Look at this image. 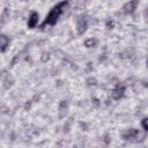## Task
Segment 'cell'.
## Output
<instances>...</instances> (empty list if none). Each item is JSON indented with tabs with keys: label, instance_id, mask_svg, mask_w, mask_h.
Returning a JSON list of instances; mask_svg holds the SVG:
<instances>
[{
	"label": "cell",
	"instance_id": "cell-3",
	"mask_svg": "<svg viewBox=\"0 0 148 148\" xmlns=\"http://www.w3.org/2000/svg\"><path fill=\"white\" fill-rule=\"evenodd\" d=\"M124 94H125V87L118 84V86L111 91V97H112L113 99H120V98H123Z\"/></svg>",
	"mask_w": 148,
	"mask_h": 148
},
{
	"label": "cell",
	"instance_id": "cell-4",
	"mask_svg": "<svg viewBox=\"0 0 148 148\" xmlns=\"http://www.w3.org/2000/svg\"><path fill=\"white\" fill-rule=\"evenodd\" d=\"M138 3H139V2H138L136 0H134V1H128V2H126V3L123 6V9H124V12H125L126 14H132V13L135 10Z\"/></svg>",
	"mask_w": 148,
	"mask_h": 148
},
{
	"label": "cell",
	"instance_id": "cell-7",
	"mask_svg": "<svg viewBox=\"0 0 148 148\" xmlns=\"http://www.w3.org/2000/svg\"><path fill=\"white\" fill-rule=\"evenodd\" d=\"M0 46H1V52H5L9 46V38L6 35L0 36Z\"/></svg>",
	"mask_w": 148,
	"mask_h": 148
},
{
	"label": "cell",
	"instance_id": "cell-2",
	"mask_svg": "<svg viewBox=\"0 0 148 148\" xmlns=\"http://www.w3.org/2000/svg\"><path fill=\"white\" fill-rule=\"evenodd\" d=\"M145 133L140 132L136 128H130L127 131H125L123 133V139L126 141H131V142H139L142 141L145 139Z\"/></svg>",
	"mask_w": 148,
	"mask_h": 148
},
{
	"label": "cell",
	"instance_id": "cell-1",
	"mask_svg": "<svg viewBox=\"0 0 148 148\" xmlns=\"http://www.w3.org/2000/svg\"><path fill=\"white\" fill-rule=\"evenodd\" d=\"M67 6H68V1H61V2H58L56 6H53L51 8V10L49 12L47 16L45 17V20L43 21V23L40 24V28L45 29L46 25H54L59 18V16L62 14L64 9Z\"/></svg>",
	"mask_w": 148,
	"mask_h": 148
},
{
	"label": "cell",
	"instance_id": "cell-6",
	"mask_svg": "<svg viewBox=\"0 0 148 148\" xmlns=\"http://www.w3.org/2000/svg\"><path fill=\"white\" fill-rule=\"evenodd\" d=\"M87 29V21L84 18H79L77 22H76V31L79 35H83V32L86 31Z\"/></svg>",
	"mask_w": 148,
	"mask_h": 148
},
{
	"label": "cell",
	"instance_id": "cell-9",
	"mask_svg": "<svg viewBox=\"0 0 148 148\" xmlns=\"http://www.w3.org/2000/svg\"><path fill=\"white\" fill-rule=\"evenodd\" d=\"M141 126L145 131H148V118H143L141 120Z\"/></svg>",
	"mask_w": 148,
	"mask_h": 148
},
{
	"label": "cell",
	"instance_id": "cell-12",
	"mask_svg": "<svg viewBox=\"0 0 148 148\" xmlns=\"http://www.w3.org/2000/svg\"><path fill=\"white\" fill-rule=\"evenodd\" d=\"M146 64H147V67H148V58H147V60H146Z\"/></svg>",
	"mask_w": 148,
	"mask_h": 148
},
{
	"label": "cell",
	"instance_id": "cell-8",
	"mask_svg": "<svg viewBox=\"0 0 148 148\" xmlns=\"http://www.w3.org/2000/svg\"><path fill=\"white\" fill-rule=\"evenodd\" d=\"M96 44H97V40L94 39V38H89V39H87L84 42V46L86 47H95Z\"/></svg>",
	"mask_w": 148,
	"mask_h": 148
},
{
	"label": "cell",
	"instance_id": "cell-11",
	"mask_svg": "<svg viewBox=\"0 0 148 148\" xmlns=\"http://www.w3.org/2000/svg\"><path fill=\"white\" fill-rule=\"evenodd\" d=\"M143 16H145L146 21L148 22V7H146V9H145V12H143Z\"/></svg>",
	"mask_w": 148,
	"mask_h": 148
},
{
	"label": "cell",
	"instance_id": "cell-10",
	"mask_svg": "<svg viewBox=\"0 0 148 148\" xmlns=\"http://www.w3.org/2000/svg\"><path fill=\"white\" fill-rule=\"evenodd\" d=\"M106 27H108L109 29H112V28L114 27V22H113L112 20H111V21H108V22H106Z\"/></svg>",
	"mask_w": 148,
	"mask_h": 148
},
{
	"label": "cell",
	"instance_id": "cell-5",
	"mask_svg": "<svg viewBox=\"0 0 148 148\" xmlns=\"http://www.w3.org/2000/svg\"><path fill=\"white\" fill-rule=\"evenodd\" d=\"M38 23V13L37 12H32L28 18V28L29 29H34Z\"/></svg>",
	"mask_w": 148,
	"mask_h": 148
}]
</instances>
